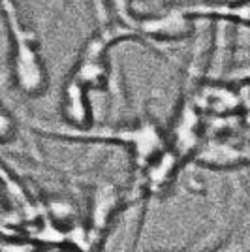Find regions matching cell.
Returning a JSON list of instances; mask_svg holds the SVG:
<instances>
[{
	"label": "cell",
	"instance_id": "obj_6",
	"mask_svg": "<svg viewBox=\"0 0 250 252\" xmlns=\"http://www.w3.org/2000/svg\"><path fill=\"white\" fill-rule=\"evenodd\" d=\"M205 96V105H207V109H213V111H226L228 107H233V105L237 104V100L231 96V93L228 91H224V89H213L211 93H203Z\"/></svg>",
	"mask_w": 250,
	"mask_h": 252
},
{
	"label": "cell",
	"instance_id": "obj_9",
	"mask_svg": "<svg viewBox=\"0 0 250 252\" xmlns=\"http://www.w3.org/2000/svg\"><path fill=\"white\" fill-rule=\"evenodd\" d=\"M220 2H239V0H220Z\"/></svg>",
	"mask_w": 250,
	"mask_h": 252
},
{
	"label": "cell",
	"instance_id": "obj_8",
	"mask_svg": "<svg viewBox=\"0 0 250 252\" xmlns=\"http://www.w3.org/2000/svg\"><path fill=\"white\" fill-rule=\"evenodd\" d=\"M42 252H64V251H61V249H57V247H55V249H43Z\"/></svg>",
	"mask_w": 250,
	"mask_h": 252
},
{
	"label": "cell",
	"instance_id": "obj_4",
	"mask_svg": "<svg viewBox=\"0 0 250 252\" xmlns=\"http://www.w3.org/2000/svg\"><path fill=\"white\" fill-rule=\"evenodd\" d=\"M187 11L194 15H207V17H219L222 21H237L250 27V0L239 2H220L211 6H187Z\"/></svg>",
	"mask_w": 250,
	"mask_h": 252
},
{
	"label": "cell",
	"instance_id": "obj_7",
	"mask_svg": "<svg viewBox=\"0 0 250 252\" xmlns=\"http://www.w3.org/2000/svg\"><path fill=\"white\" fill-rule=\"evenodd\" d=\"M15 130V123L11 121L10 113H2V137L4 139H11Z\"/></svg>",
	"mask_w": 250,
	"mask_h": 252
},
{
	"label": "cell",
	"instance_id": "obj_2",
	"mask_svg": "<svg viewBox=\"0 0 250 252\" xmlns=\"http://www.w3.org/2000/svg\"><path fill=\"white\" fill-rule=\"evenodd\" d=\"M64 119L81 130L91 123V105L87 100V87L77 83L75 79L70 77L68 85L64 87V102H62Z\"/></svg>",
	"mask_w": 250,
	"mask_h": 252
},
{
	"label": "cell",
	"instance_id": "obj_1",
	"mask_svg": "<svg viewBox=\"0 0 250 252\" xmlns=\"http://www.w3.org/2000/svg\"><path fill=\"white\" fill-rule=\"evenodd\" d=\"M4 17L8 19V29L13 43V77L25 94H42L47 87V72L38 51L36 40L23 23L17 19V11L11 0H2Z\"/></svg>",
	"mask_w": 250,
	"mask_h": 252
},
{
	"label": "cell",
	"instance_id": "obj_5",
	"mask_svg": "<svg viewBox=\"0 0 250 252\" xmlns=\"http://www.w3.org/2000/svg\"><path fill=\"white\" fill-rule=\"evenodd\" d=\"M117 196H115L113 187H104L96 192L94 196V228L98 226V230L107 222V217L113 209Z\"/></svg>",
	"mask_w": 250,
	"mask_h": 252
},
{
	"label": "cell",
	"instance_id": "obj_3",
	"mask_svg": "<svg viewBox=\"0 0 250 252\" xmlns=\"http://www.w3.org/2000/svg\"><path fill=\"white\" fill-rule=\"evenodd\" d=\"M198 126L199 119L196 113V105L192 102H187L185 109L181 111L179 121L175 125V145L173 153L177 157H185L188 153H192L194 147L198 145Z\"/></svg>",
	"mask_w": 250,
	"mask_h": 252
}]
</instances>
